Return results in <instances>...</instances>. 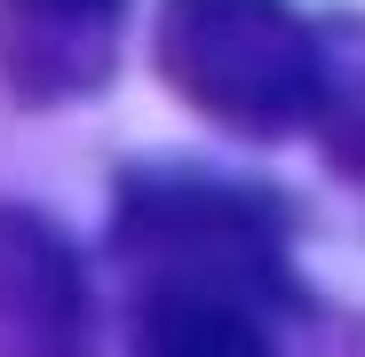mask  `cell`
<instances>
[{"label":"cell","instance_id":"1","mask_svg":"<svg viewBox=\"0 0 365 357\" xmlns=\"http://www.w3.org/2000/svg\"><path fill=\"white\" fill-rule=\"evenodd\" d=\"M111 270L128 294H238L255 310H294L286 207L255 183L191 167H135L111 199Z\"/></svg>","mask_w":365,"mask_h":357},{"label":"cell","instance_id":"2","mask_svg":"<svg viewBox=\"0 0 365 357\" xmlns=\"http://www.w3.org/2000/svg\"><path fill=\"white\" fill-rule=\"evenodd\" d=\"M151 64L199 119L247 143L318 128L334 80V56L294 0H159Z\"/></svg>","mask_w":365,"mask_h":357},{"label":"cell","instance_id":"3","mask_svg":"<svg viewBox=\"0 0 365 357\" xmlns=\"http://www.w3.org/2000/svg\"><path fill=\"white\" fill-rule=\"evenodd\" d=\"M96 302L72 238L32 207H0V357H88Z\"/></svg>","mask_w":365,"mask_h":357},{"label":"cell","instance_id":"4","mask_svg":"<svg viewBox=\"0 0 365 357\" xmlns=\"http://www.w3.org/2000/svg\"><path fill=\"white\" fill-rule=\"evenodd\" d=\"M128 0H0V88L24 111L88 103L119 64Z\"/></svg>","mask_w":365,"mask_h":357},{"label":"cell","instance_id":"5","mask_svg":"<svg viewBox=\"0 0 365 357\" xmlns=\"http://www.w3.org/2000/svg\"><path fill=\"white\" fill-rule=\"evenodd\" d=\"M135 357H278V341H270V310L238 302V294H143Z\"/></svg>","mask_w":365,"mask_h":357}]
</instances>
